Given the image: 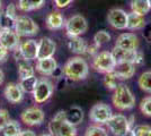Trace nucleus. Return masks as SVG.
Here are the masks:
<instances>
[{
	"instance_id": "f257e3e1",
	"label": "nucleus",
	"mask_w": 151,
	"mask_h": 136,
	"mask_svg": "<svg viewBox=\"0 0 151 136\" xmlns=\"http://www.w3.org/2000/svg\"><path fill=\"white\" fill-rule=\"evenodd\" d=\"M49 132L50 135L55 136H75L77 135V128L76 125L68 121L65 111L60 110L54 115L49 123Z\"/></svg>"
},
{
	"instance_id": "f03ea898",
	"label": "nucleus",
	"mask_w": 151,
	"mask_h": 136,
	"mask_svg": "<svg viewBox=\"0 0 151 136\" xmlns=\"http://www.w3.org/2000/svg\"><path fill=\"white\" fill-rule=\"evenodd\" d=\"M62 73L67 78L73 82H78L87 77L89 73V66L87 61L81 57H73L64 64Z\"/></svg>"
},
{
	"instance_id": "7ed1b4c3",
	"label": "nucleus",
	"mask_w": 151,
	"mask_h": 136,
	"mask_svg": "<svg viewBox=\"0 0 151 136\" xmlns=\"http://www.w3.org/2000/svg\"><path fill=\"white\" fill-rule=\"evenodd\" d=\"M112 102L117 110H130L135 105V97L126 84L121 83L114 89Z\"/></svg>"
},
{
	"instance_id": "20e7f679",
	"label": "nucleus",
	"mask_w": 151,
	"mask_h": 136,
	"mask_svg": "<svg viewBox=\"0 0 151 136\" xmlns=\"http://www.w3.org/2000/svg\"><path fill=\"white\" fill-rule=\"evenodd\" d=\"M133 120H134L133 117L129 119L124 115L117 113V115H112V117L105 123V125L107 126V129L113 135L124 136L127 135L133 127Z\"/></svg>"
},
{
	"instance_id": "39448f33",
	"label": "nucleus",
	"mask_w": 151,
	"mask_h": 136,
	"mask_svg": "<svg viewBox=\"0 0 151 136\" xmlns=\"http://www.w3.org/2000/svg\"><path fill=\"white\" fill-rule=\"evenodd\" d=\"M64 28H65L68 36H80L81 34L87 32L88 23L82 15L77 14V15L71 16L68 20H65Z\"/></svg>"
},
{
	"instance_id": "423d86ee",
	"label": "nucleus",
	"mask_w": 151,
	"mask_h": 136,
	"mask_svg": "<svg viewBox=\"0 0 151 136\" xmlns=\"http://www.w3.org/2000/svg\"><path fill=\"white\" fill-rule=\"evenodd\" d=\"M15 32L19 36H33L38 33V25L28 16H17L15 27Z\"/></svg>"
},
{
	"instance_id": "0eeeda50",
	"label": "nucleus",
	"mask_w": 151,
	"mask_h": 136,
	"mask_svg": "<svg viewBox=\"0 0 151 136\" xmlns=\"http://www.w3.org/2000/svg\"><path fill=\"white\" fill-rule=\"evenodd\" d=\"M115 65L116 63L112 56V52L109 51L99 52L93 59V68L96 71L104 73V74L113 71Z\"/></svg>"
},
{
	"instance_id": "6e6552de",
	"label": "nucleus",
	"mask_w": 151,
	"mask_h": 136,
	"mask_svg": "<svg viewBox=\"0 0 151 136\" xmlns=\"http://www.w3.org/2000/svg\"><path fill=\"white\" fill-rule=\"evenodd\" d=\"M53 84L51 83L49 79H41L37 81V84L35 86L34 91L32 92L33 97H34V101L36 103L41 104L46 102L53 94Z\"/></svg>"
},
{
	"instance_id": "1a4fd4ad",
	"label": "nucleus",
	"mask_w": 151,
	"mask_h": 136,
	"mask_svg": "<svg viewBox=\"0 0 151 136\" xmlns=\"http://www.w3.org/2000/svg\"><path fill=\"white\" fill-rule=\"evenodd\" d=\"M112 115V108L106 103H96L89 110V119L95 124H105Z\"/></svg>"
},
{
	"instance_id": "9d476101",
	"label": "nucleus",
	"mask_w": 151,
	"mask_h": 136,
	"mask_svg": "<svg viewBox=\"0 0 151 136\" xmlns=\"http://www.w3.org/2000/svg\"><path fill=\"white\" fill-rule=\"evenodd\" d=\"M20 119L27 126H40L45 119L44 111L37 107H31L22 112Z\"/></svg>"
},
{
	"instance_id": "9b49d317",
	"label": "nucleus",
	"mask_w": 151,
	"mask_h": 136,
	"mask_svg": "<svg viewBox=\"0 0 151 136\" xmlns=\"http://www.w3.org/2000/svg\"><path fill=\"white\" fill-rule=\"evenodd\" d=\"M20 44V36L15 32L14 28H2L0 32V45L5 49L16 50Z\"/></svg>"
},
{
	"instance_id": "f8f14e48",
	"label": "nucleus",
	"mask_w": 151,
	"mask_h": 136,
	"mask_svg": "<svg viewBox=\"0 0 151 136\" xmlns=\"http://www.w3.org/2000/svg\"><path fill=\"white\" fill-rule=\"evenodd\" d=\"M109 25L115 30H125L127 24V14L121 8H113L107 14Z\"/></svg>"
},
{
	"instance_id": "ddd939ff",
	"label": "nucleus",
	"mask_w": 151,
	"mask_h": 136,
	"mask_svg": "<svg viewBox=\"0 0 151 136\" xmlns=\"http://www.w3.org/2000/svg\"><path fill=\"white\" fill-rule=\"evenodd\" d=\"M139 38L134 33H122L117 36L115 45L122 48L124 50H130V51H135L139 48Z\"/></svg>"
},
{
	"instance_id": "4468645a",
	"label": "nucleus",
	"mask_w": 151,
	"mask_h": 136,
	"mask_svg": "<svg viewBox=\"0 0 151 136\" xmlns=\"http://www.w3.org/2000/svg\"><path fill=\"white\" fill-rule=\"evenodd\" d=\"M16 51L18 52V56L15 55L16 58V64H17V69H18V77L19 79H23L26 77H31L35 75V68L31 64V60L25 59L19 51L16 49Z\"/></svg>"
},
{
	"instance_id": "2eb2a0df",
	"label": "nucleus",
	"mask_w": 151,
	"mask_h": 136,
	"mask_svg": "<svg viewBox=\"0 0 151 136\" xmlns=\"http://www.w3.org/2000/svg\"><path fill=\"white\" fill-rule=\"evenodd\" d=\"M57 51V44L51 38H42L38 41L37 59L53 57Z\"/></svg>"
},
{
	"instance_id": "dca6fc26",
	"label": "nucleus",
	"mask_w": 151,
	"mask_h": 136,
	"mask_svg": "<svg viewBox=\"0 0 151 136\" xmlns=\"http://www.w3.org/2000/svg\"><path fill=\"white\" fill-rule=\"evenodd\" d=\"M37 48H38V42L33 39L26 40L24 42H22L17 50L19 53L27 60H35L37 59Z\"/></svg>"
},
{
	"instance_id": "f3484780",
	"label": "nucleus",
	"mask_w": 151,
	"mask_h": 136,
	"mask_svg": "<svg viewBox=\"0 0 151 136\" xmlns=\"http://www.w3.org/2000/svg\"><path fill=\"white\" fill-rule=\"evenodd\" d=\"M36 71L43 76H51L53 75L58 69V63L53 57L49 58L37 59L36 63Z\"/></svg>"
},
{
	"instance_id": "a211bd4d",
	"label": "nucleus",
	"mask_w": 151,
	"mask_h": 136,
	"mask_svg": "<svg viewBox=\"0 0 151 136\" xmlns=\"http://www.w3.org/2000/svg\"><path fill=\"white\" fill-rule=\"evenodd\" d=\"M4 95L7 101H9L10 103H19L24 97V92L19 84L8 83L4 91Z\"/></svg>"
},
{
	"instance_id": "6ab92c4d",
	"label": "nucleus",
	"mask_w": 151,
	"mask_h": 136,
	"mask_svg": "<svg viewBox=\"0 0 151 136\" xmlns=\"http://www.w3.org/2000/svg\"><path fill=\"white\" fill-rule=\"evenodd\" d=\"M113 71L116 74L119 79H129L134 76L135 74V65L133 63H119L114 67Z\"/></svg>"
},
{
	"instance_id": "aec40b11",
	"label": "nucleus",
	"mask_w": 151,
	"mask_h": 136,
	"mask_svg": "<svg viewBox=\"0 0 151 136\" xmlns=\"http://www.w3.org/2000/svg\"><path fill=\"white\" fill-rule=\"evenodd\" d=\"M112 56H113L114 60L116 64L119 63H126V61H130V63H133L135 61V57H137V52L135 51H130V50H124L122 48H119V47H114L113 50H112ZM135 65V64H134Z\"/></svg>"
},
{
	"instance_id": "412c9836",
	"label": "nucleus",
	"mask_w": 151,
	"mask_h": 136,
	"mask_svg": "<svg viewBox=\"0 0 151 136\" xmlns=\"http://www.w3.org/2000/svg\"><path fill=\"white\" fill-rule=\"evenodd\" d=\"M46 27L51 30V31H57V30H61L63 26H64V23L65 20L63 18L62 14L58 10H54V12H51L47 17H46Z\"/></svg>"
},
{
	"instance_id": "4be33fe9",
	"label": "nucleus",
	"mask_w": 151,
	"mask_h": 136,
	"mask_svg": "<svg viewBox=\"0 0 151 136\" xmlns=\"http://www.w3.org/2000/svg\"><path fill=\"white\" fill-rule=\"evenodd\" d=\"M145 26V20L143 15H139L137 13L131 12L127 14V24H126V28L129 30H142Z\"/></svg>"
},
{
	"instance_id": "5701e85b",
	"label": "nucleus",
	"mask_w": 151,
	"mask_h": 136,
	"mask_svg": "<svg viewBox=\"0 0 151 136\" xmlns=\"http://www.w3.org/2000/svg\"><path fill=\"white\" fill-rule=\"evenodd\" d=\"M69 38L68 48L70 51L76 55H83L86 52V48H87L85 40L81 39L80 36H69Z\"/></svg>"
},
{
	"instance_id": "b1692460",
	"label": "nucleus",
	"mask_w": 151,
	"mask_h": 136,
	"mask_svg": "<svg viewBox=\"0 0 151 136\" xmlns=\"http://www.w3.org/2000/svg\"><path fill=\"white\" fill-rule=\"evenodd\" d=\"M43 5H44V0H18L16 6L20 12L28 13L32 10L40 9Z\"/></svg>"
},
{
	"instance_id": "393cba45",
	"label": "nucleus",
	"mask_w": 151,
	"mask_h": 136,
	"mask_svg": "<svg viewBox=\"0 0 151 136\" xmlns=\"http://www.w3.org/2000/svg\"><path fill=\"white\" fill-rule=\"evenodd\" d=\"M130 7H131V10L133 13L143 15V16H145L151 10L148 0H131Z\"/></svg>"
},
{
	"instance_id": "a878e982",
	"label": "nucleus",
	"mask_w": 151,
	"mask_h": 136,
	"mask_svg": "<svg viewBox=\"0 0 151 136\" xmlns=\"http://www.w3.org/2000/svg\"><path fill=\"white\" fill-rule=\"evenodd\" d=\"M65 116L68 121H70L73 125H78L82 121L83 119V111L79 108V107H71L69 110L65 111Z\"/></svg>"
},
{
	"instance_id": "bb28decb",
	"label": "nucleus",
	"mask_w": 151,
	"mask_h": 136,
	"mask_svg": "<svg viewBox=\"0 0 151 136\" xmlns=\"http://www.w3.org/2000/svg\"><path fill=\"white\" fill-rule=\"evenodd\" d=\"M138 85L143 92L151 94V71H147L141 74L138 79Z\"/></svg>"
},
{
	"instance_id": "cd10ccee",
	"label": "nucleus",
	"mask_w": 151,
	"mask_h": 136,
	"mask_svg": "<svg viewBox=\"0 0 151 136\" xmlns=\"http://www.w3.org/2000/svg\"><path fill=\"white\" fill-rule=\"evenodd\" d=\"M20 125L16 120H9L5 128L2 129V134L5 136H19L20 135Z\"/></svg>"
},
{
	"instance_id": "c85d7f7f",
	"label": "nucleus",
	"mask_w": 151,
	"mask_h": 136,
	"mask_svg": "<svg viewBox=\"0 0 151 136\" xmlns=\"http://www.w3.org/2000/svg\"><path fill=\"white\" fill-rule=\"evenodd\" d=\"M37 81L38 79L35 77V75L31 76V77L23 78L19 82V86L22 87V90H23L24 93H32L34 91V89H35L36 84H37Z\"/></svg>"
},
{
	"instance_id": "c756f323",
	"label": "nucleus",
	"mask_w": 151,
	"mask_h": 136,
	"mask_svg": "<svg viewBox=\"0 0 151 136\" xmlns=\"http://www.w3.org/2000/svg\"><path fill=\"white\" fill-rule=\"evenodd\" d=\"M104 85L106 86V89L108 90H114L117 85H119V77L116 76V74L113 71L105 73V76H104Z\"/></svg>"
},
{
	"instance_id": "7c9ffc66",
	"label": "nucleus",
	"mask_w": 151,
	"mask_h": 136,
	"mask_svg": "<svg viewBox=\"0 0 151 136\" xmlns=\"http://www.w3.org/2000/svg\"><path fill=\"white\" fill-rule=\"evenodd\" d=\"M85 135L86 136H107L108 133L105 128H103L101 126H99V124L96 125H91L88 126L86 130H85Z\"/></svg>"
},
{
	"instance_id": "2f4dec72",
	"label": "nucleus",
	"mask_w": 151,
	"mask_h": 136,
	"mask_svg": "<svg viewBox=\"0 0 151 136\" xmlns=\"http://www.w3.org/2000/svg\"><path fill=\"white\" fill-rule=\"evenodd\" d=\"M130 134L133 136H151V126L149 125H137L133 126Z\"/></svg>"
},
{
	"instance_id": "473e14b6",
	"label": "nucleus",
	"mask_w": 151,
	"mask_h": 136,
	"mask_svg": "<svg viewBox=\"0 0 151 136\" xmlns=\"http://www.w3.org/2000/svg\"><path fill=\"white\" fill-rule=\"evenodd\" d=\"M109 41H111V34L105 30H101L96 32V34L94 35V43H96L98 47L108 43Z\"/></svg>"
},
{
	"instance_id": "72a5a7b5",
	"label": "nucleus",
	"mask_w": 151,
	"mask_h": 136,
	"mask_svg": "<svg viewBox=\"0 0 151 136\" xmlns=\"http://www.w3.org/2000/svg\"><path fill=\"white\" fill-rule=\"evenodd\" d=\"M140 110L147 117H151V97H145L140 102Z\"/></svg>"
},
{
	"instance_id": "f704fd0d",
	"label": "nucleus",
	"mask_w": 151,
	"mask_h": 136,
	"mask_svg": "<svg viewBox=\"0 0 151 136\" xmlns=\"http://www.w3.org/2000/svg\"><path fill=\"white\" fill-rule=\"evenodd\" d=\"M15 23H16V20L9 17L5 13H2L0 15V25H1L2 28H14Z\"/></svg>"
},
{
	"instance_id": "c9c22d12",
	"label": "nucleus",
	"mask_w": 151,
	"mask_h": 136,
	"mask_svg": "<svg viewBox=\"0 0 151 136\" xmlns=\"http://www.w3.org/2000/svg\"><path fill=\"white\" fill-rule=\"evenodd\" d=\"M9 120H10V117H9L8 111L6 109H0V132H2Z\"/></svg>"
},
{
	"instance_id": "e433bc0d",
	"label": "nucleus",
	"mask_w": 151,
	"mask_h": 136,
	"mask_svg": "<svg viewBox=\"0 0 151 136\" xmlns=\"http://www.w3.org/2000/svg\"><path fill=\"white\" fill-rule=\"evenodd\" d=\"M4 13L6 14V15H8L9 17L16 20V18H17V6H16L15 4H9Z\"/></svg>"
},
{
	"instance_id": "4c0bfd02",
	"label": "nucleus",
	"mask_w": 151,
	"mask_h": 136,
	"mask_svg": "<svg viewBox=\"0 0 151 136\" xmlns=\"http://www.w3.org/2000/svg\"><path fill=\"white\" fill-rule=\"evenodd\" d=\"M73 0H54L55 6L58 8H67Z\"/></svg>"
},
{
	"instance_id": "58836bf2",
	"label": "nucleus",
	"mask_w": 151,
	"mask_h": 136,
	"mask_svg": "<svg viewBox=\"0 0 151 136\" xmlns=\"http://www.w3.org/2000/svg\"><path fill=\"white\" fill-rule=\"evenodd\" d=\"M8 58V50L0 45V64L5 63Z\"/></svg>"
},
{
	"instance_id": "ea45409f",
	"label": "nucleus",
	"mask_w": 151,
	"mask_h": 136,
	"mask_svg": "<svg viewBox=\"0 0 151 136\" xmlns=\"http://www.w3.org/2000/svg\"><path fill=\"white\" fill-rule=\"evenodd\" d=\"M98 48H99V47L96 44V43H94L93 45H89V47L87 45L85 53H88V55H91V56H93V55H95V53L97 52V49H98Z\"/></svg>"
},
{
	"instance_id": "a19ab883",
	"label": "nucleus",
	"mask_w": 151,
	"mask_h": 136,
	"mask_svg": "<svg viewBox=\"0 0 151 136\" xmlns=\"http://www.w3.org/2000/svg\"><path fill=\"white\" fill-rule=\"evenodd\" d=\"M143 63H145V56H143L142 52L138 51L137 52V57H135L134 64H135V65H142Z\"/></svg>"
},
{
	"instance_id": "79ce46f5",
	"label": "nucleus",
	"mask_w": 151,
	"mask_h": 136,
	"mask_svg": "<svg viewBox=\"0 0 151 136\" xmlns=\"http://www.w3.org/2000/svg\"><path fill=\"white\" fill-rule=\"evenodd\" d=\"M27 135L34 136L35 135V133L31 129H25V130H22V132H20V135L19 136H27Z\"/></svg>"
},
{
	"instance_id": "37998d69",
	"label": "nucleus",
	"mask_w": 151,
	"mask_h": 136,
	"mask_svg": "<svg viewBox=\"0 0 151 136\" xmlns=\"http://www.w3.org/2000/svg\"><path fill=\"white\" fill-rule=\"evenodd\" d=\"M4 79H5V74H4L2 69L0 68V85L4 83Z\"/></svg>"
},
{
	"instance_id": "c03bdc74",
	"label": "nucleus",
	"mask_w": 151,
	"mask_h": 136,
	"mask_svg": "<svg viewBox=\"0 0 151 136\" xmlns=\"http://www.w3.org/2000/svg\"><path fill=\"white\" fill-rule=\"evenodd\" d=\"M4 13L2 12V0H0V15Z\"/></svg>"
},
{
	"instance_id": "a18cd8bd",
	"label": "nucleus",
	"mask_w": 151,
	"mask_h": 136,
	"mask_svg": "<svg viewBox=\"0 0 151 136\" xmlns=\"http://www.w3.org/2000/svg\"><path fill=\"white\" fill-rule=\"evenodd\" d=\"M149 1V5H150V8H151V0H148Z\"/></svg>"
},
{
	"instance_id": "49530a36",
	"label": "nucleus",
	"mask_w": 151,
	"mask_h": 136,
	"mask_svg": "<svg viewBox=\"0 0 151 136\" xmlns=\"http://www.w3.org/2000/svg\"><path fill=\"white\" fill-rule=\"evenodd\" d=\"M1 31H2V27H1V25H0V32H1Z\"/></svg>"
}]
</instances>
